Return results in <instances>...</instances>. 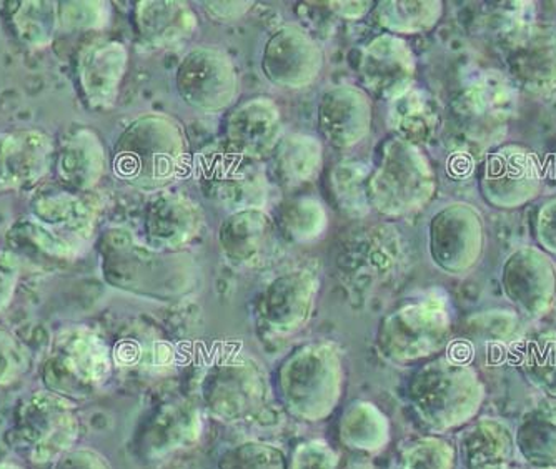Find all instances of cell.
I'll return each instance as SVG.
<instances>
[{
  "label": "cell",
  "mask_w": 556,
  "mask_h": 469,
  "mask_svg": "<svg viewBox=\"0 0 556 469\" xmlns=\"http://www.w3.org/2000/svg\"><path fill=\"white\" fill-rule=\"evenodd\" d=\"M186 132L164 114L136 118L115 143L114 172L129 186L147 192L164 189L187 164Z\"/></svg>",
  "instance_id": "1"
},
{
  "label": "cell",
  "mask_w": 556,
  "mask_h": 469,
  "mask_svg": "<svg viewBox=\"0 0 556 469\" xmlns=\"http://www.w3.org/2000/svg\"><path fill=\"white\" fill-rule=\"evenodd\" d=\"M345 384L342 356L336 345L312 342L293 350L277 371L278 395L299 420H325L340 403Z\"/></svg>",
  "instance_id": "2"
},
{
  "label": "cell",
  "mask_w": 556,
  "mask_h": 469,
  "mask_svg": "<svg viewBox=\"0 0 556 469\" xmlns=\"http://www.w3.org/2000/svg\"><path fill=\"white\" fill-rule=\"evenodd\" d=\"M104 271L117 289L167 302L192 295L200 284L199 267L190 256L136 242L115 246Z\"/></svg>",
  "instance_id": "3"
},
{
  "label": "cell",
  "mask_w": 556,
  "mask_h": 469,
  "mask_svg": "<svg viewBox=\"0 0 556 469\" xmlns=\"http://www.w3.org/2000/svg\"><path fill=\"white\" fill-rule=\"evenodd\" d=\"M408 395L427 427L446 431L460 427L478 411L483 386L473 368L442 358L427 363L414 375Z\"/></svg>",
  "instance_id": "4"
},
{
  "label": "cell",
  "mask_w": 556,
  "mask_h": 469,
  "mask_svg": "<svg viewBox=\"0 0 556 469\" xmlns=\"http://www.w3.org/2000/svg\"><path fill=\"white\" fill-rule=\"evenodd\" d=\"M437 178L420 147L390 139L371 170L370 202L387 217H405L420 211L435 195Z\"/></svg>",
  "instance_id": "5"
},
{
  "label": "cell",
  "mask_w": 556,
  "mask_h": 469,
  "mask_svg": "<svg viewBox=\"0 0 556 469\" xmlns=\"http://www.w3.org/2000/svg\"><path fill=\"white\" fill-rule=\"evenodd\" d=\"M517 109L510 78L498 72H480L462 87L452 103L458 137L473 155L498 145Z\"/></svg>",
  "instance_id": "6"
},
{
  "label": "cell",
  "mask_w": 556,
  "mask_h": 469,
  "mask_svg": "<svg viewBox=\"0 0 556 469\" xmlns=\"http://www.w3.org/2000/svg\"><path fill=\"white\" fill-rule=\"evenodd\" d=\"M450 340V315L439 300H421L393 309L378 328L377 346L383 358L410 365L430 358Z\"/></svg>",
  "instance_id": "7"
},
{
  "label": "cell",
  "mask_w": 556,
  "mask_h": 469,
  "mask_svg": "<svg viewBox=\"0 0 556 469\" xmlns=\"http://www.w3.org/2000/svg\"><path fill=\"white\" fill-rule=\"evenodd\" d=\"M200 396L217 420L225 423L250 420L267 403V373L252 356H224L205 371Z\"/></svg>",
  "instance_id": "8"
},
{
  "label": "cell",
  "mask_w": 556,
  "mask_h": 469,
  "mask_svg": "<svg viewBox=\"0 0 556 469\" xmlns=\"http://www.w3.org/2000/svg\"><path fill=\"white\" fill-rule=\"evenodd\" d=\"M77 409L54 391H40L22 403L14 431V448L33 462L64 456L79 438Z\"/></svg>",
  "instance_id": "9"
},
{
  "label": "cell",
  "mask_w": 556,
  "mask_h": 469,
  "mask_svg": "<svg viewBox=\"0 0 556 469\" xmlns=\"http://www.w3.org/2000/svg\"><path fill=\"white\" fill-rule=\"evenodd\" d=\"M27 237L49 256L74 258L92 239L96 211L75 193H40L30 205Z\"/></svg>",
  "instance_id": "10"
},
{
  "label": "cell",
  "mask_w": 556,
  "mask_h": 469,
  "mask_svg": "<svg viewBox=\"0 0 556 469\" xmlns=\"http://www.w3.org/2000/svg\"><path fill=\"white\" fill-rule=\"evenodd\" d=\"M111 370L108 343L87 328H68L55 338L46 383L62 396H86L108 380Z\"/></svg>",
  "instance_id": "11"
},
{
  "label": "cell",
  "mask_w": 556,
  "mask_h": 469,
  "mask_svg": "<svg viewBox=\"0 0 556 469\" xmlns=\"http://www.w3.org/2000/svg\"><path fill=\"white\" fill-rule=\"evenodd\" d=\"M428 249L433 264L462 277L477 267L485 249L482 215L468 203H450L433 215L428 227Z\"/></svg>",
  "instance_id": "12"
},
{
  "label": "cell",
  "mask_w": 556,
  "mask_h": 469,
  "mask_svg": "<svg viewBox=\"0 0 556 469\" xmlns=\"http://www.w3.org/2000/svg\"><path fill=\"white\" fill-rule=\"evenodd\" d=\"M175 86L187 105L205 114H217L236 102L239 77L224 50L197 47L180 62Z\"/></svg>",
  "instance_id": "13"
},
{
  "label": "cell",
  "mask_w": 556,
  "mask_h": 469,
  "mask_svg": "<svg viewBox=\"0 0 556 469\" xmlns=\"http://www.w3.org/2000/svg\"><path fill=\"white\" fill-rule=\"evenodd\" d=\"M318 287L317 277L305 268L275 277L258 299L261 330L275 340L292 337L302 330L314 313Z\"/></svg>",
  "instance_id": "14"
},
{
  "label": "cell",
  "mask_w": 556,
  "mask_h": 469,
  "mask_svg": "<svg viewBox=\"0 0 556 469\" xmlns=\"http://www.w3.org/2000/svg\"><path fill=\"white\" fill-rule=\"evenodd\" d=\"M542 181V167L532 150L503 145L486 155L480 187L490 205L511 211L535 200Z\"/></svg>",
  "instance_id": "15"
},
{
  "label": "cell",
  "mask_w": 556,
  "mask_h": 469,
  "mask_svg": "<svg viewBox=\"0 0 556 469\" xmlns=\"http://www.w3.org/2000/svg\"><path fill=\"white\" fill-rule=\"evenodd\" d=\"M262 72L283 89L312 86L324 68V52L305 30L283 25L268 37L262 52Z\"/></svg>",
  "instance_id": "16"
},
{
  "label": "cell",
  "mask_w": 556,
  "mask_h": 469,
  "mask_svg": "<svg viewBox=\"0 0 556 469\" xmlns=\"http://www.w3.org/2000/svg\"><path fill=\"white\" fill-rule=\"evenodd\" d=\"M502 287L507 299L527 317H542L555 302V264L545 250L521 246L503 264Z\"/></svg>",
  "instance_id": "17"
},
{
  "label": "cell",
  "mask_w": 556,
  "mask_h": 469,
  "mask_svg": "<svg viewBox=\"0 0 556 469\" xmlns=\"http://www.w3.org/2000/svg\"><path fill=\"white\" fill-rule=\"evenodd\" d=\"M417 61L414 50L393 34L375 37L362 50L358 75L365 90L377 99L395 100L414 87Z\"/></svg>",
  "instance_id": "18"
},
{
  "label": "cell",
  "mask_w": 556,
  "mask_h": 469,
  "mask_svg": "<svg viewBox=\"0 0 556 469\" xmlns=\"http://www.w3.org/2000/svg\"><path fill=\"white\" fill-rule=\"evenodd\" d=\"M222 253L230 264L245 270L267 267L278 255V227L262 208L233 212L218 230Z\"/></svg>",
  "instance_id": "19"
},
{
  "label": "cell",
  "mask_w": 556,
  "mask_h": 469,
  "mask_svg": "<svg viewBox=\"0 0 556 469\" xmlns=\"http://www.w3.org/2000/svg\"><path fill=\"white\" fill-rule=\"evenodd\" d=\"M508 78L535 99L556 97V33L533 29L521 33L505 55Z\"/></svg>",
  "instance_id": "20"
},
{
  "label": "cell",
  "mask_w": 556,
  "mask_h": 469,
  "mask_svg": "<svg viewBox=\"0 0 556 469\" xmlns=\"http://www.w3.org/2000/svg\"><path fill=\"white\" fill-rule=\"evenodd\" d=\"M282 114L274 100L255 97L230 112L225 125V149L261 161L271 155L282 140Z\"/></svg>",
  "instance_id": "21"
},
{
  "label": "cell",
  "mask_w": 556,
  "mask_h": 469,
  "mask_svg": "<svg viewBox=\"0 0 556 469\" xmlns=\"http://www.w3.org/2000/svg\"><path fill=\"white\" fill-rule=\"evenodd\" d=\"M371 102L358 87L336 86L321 96L318 124L330 145L352 149L367 139L371 130Z\"/></svg>",
  "instance_id": "22"
},
{
  "label": "cell",
  "mask_w": 556,
  "mask_h": 469,
  "mask_svg": "<svg viewBox=\"0 0 556 469\" xmlns=\"http://www.w3.org/2000/svg\"><path fill=\"white\" fill-rule=\"evenodd\" d=\"M205 180L212 199L224 208L240 212L262 208L267 200V178L255 161H249L236 153L225 152L215 156L207 165Z\"/></svg>",
  "instance_id": "23"
},
{
  "label": "cell",
  "mask_w": 556,
  "mask_h": 469,
  "mask_svg": "<svg viewBox=\"0 0 556 469\" xmlns=\"http://www.w3.org/2000/svg\"><path fill=\"white\" fill-rule=\"evenodd\" d=\"M204 228V212L189 197L159 193L147 206L146 231L150 246L184 252Z\"/></svg>",
  "instance_id": "24"
},
{
  "label": "cell",
  "mask_w": 556,
  "mask_h": 469,
  "mask_svg": "<svg viewBox=\"0 0 556 469\" xmlns=\"http://www.w3.org/2000/svg\"><path fill=\"white\" fill-rule=\"evenodd\" d=\"M127 64V49L115 40H97L83 50L79 80L90 107L104 111L117 102Z\"/></svg>",
  "instance_id": "25"
},
{
  "label": "cell",
  "mask_w": 556,
  "mask_h": 469,
  "mask_svg": "<svg viewBox=\"0 0 556 469\" xmlns=\"http://www.w3.org/2000/svg\"><path fill=\"white\" fill-rule=\"evenodd\" d=\"M52 142L39 130L0 134V192L33 186L46 174Z\"/></svg>",
  "instance_id": "26"
},
{
  "label": "cell",
  "mask_w": 556,
  "mask_h": 469,
  "mask_svg": "<svg viewBox=\"0 0 556 469\" xmlns=\"http://www.w3.org/2000/svg\"><path fill=\"white\" fill-rule=\"evenodd\" d=\"M202 433L199 409L190 403H165L143 431V455L149 459L167 458L179 449L190 448Z\"/></svg>",
  "instance_id": "27"
},
{
  "label": "cell",
  "mask_w": 556,
  "mask_h": 469,
  "mask_svg": "<svg viewBox=\"0 0 556 469\" xmlns=\"http://www.w3.org/2000/svg\"><path fill=\"white\" fill-rule=\"evenodd\" d=\"M137 29L150 46L165 49L182 43L195 34V12L180 0H147L136 8Z\"/></svg>",
  "instance_id": "28"
},
{
  "label": "cell",
  "mask_w": 556,
  "mask_h": 469,
  "mask_svg": "<svg viewBox=\"0 0 556 469\" xmlns=\"http://www.w3.org/2000/svg\"><path fill=\"white\" fill-rule=\"evenodd\" d=\"M387 122L396 139L418 147L439 130V103L425 90H408L390 102Z\"/></svg>",
  "instance_id": "29"
},
{
  "label": "cell",
  "mask_w": 556,
  "mask_h": 469,
  "mask_svg": "<svg viewBox=\"0 0 556 469\" xmlns=\"http://www.w3.org/2000/svg\"><path fill=\"white\" fill-rule=\"evenodd\" d=\"M274 174L286 189L307 186L324 167V147L307 134L282 137L274 150Z\"/></svg>",
  "instance_id": "30"
},
{
  "label": "cell",
  "mask_w": 556,
  "mask_h": 469,
  "mask_svg": "<svg viewBox=\"0 0 556 469\" xmlns=\"http://www.w3.org/2000/svg\"><path fill=\"white\" fill-rule=\"evenodd\" d=\"M105 172V152L99 137L79 130L68 137L59 159V177L72 190L92 189Z\"/></svg>",
  "instance_id": "31"
},
{
  "label": "cell",
  "mask_w": 556,
  "mask_h": 469,
  "mask_svg": "<svg viewBox=\"0 0 556 469\" xmlns=\"http://www.w3.org/2000/svg\"><path fill=\"white\" fill-rule=\"evenodd\" d=\"M514 449L510 431L496 421H482L462 436L460 453L467 469H502Z\"/></svg>",
  "instance_id": "32"
},
{
  "label": "cell",
  "mask_w": 556,
  "mask_h": 469,
  "mask_svg": "<svg viewBox=\"0 0 556 469\" xmlns=\"http://www.w3.org/2000/svg\"><path fill=\"white\" fill-rule=\"evenodd\" d=\"M340 440L353 452H380L390 440L389 420L374 403H352L340 420Z\"/></svg>",
  "instance_id": "33"
},
{
  "label": "cell",
  "mask_w": 556,
  "mask_h": 469,
  "mask_svg": "<svg viewBox=\"0 0 556 469\" xmlns=\"http://www.w3.org/2000/svg\"><path fill=\"white\" fill-rule=\"evenodd\" d=\"M442 15L440 0H383L375 8L378 24L393 34L428 33Z\"/></svg>",
  "instance_id": "34"
},
{
  "label": "cell",
  "mask_w": 556,
  "mask_h": 469,
  "mask_svg": "<svg viewBox=\"0 0 556 469\" xmlns=\"http://www.w3.org/2000/svg\"><path fill=\"white\" fill-rule=\"evenodd\" d=\"M371 170L362 162H340L330 172V190L343 214L362 217L371 206Z\"/></svg>",
  "instance_id": "35"
},
{
  "label": "cell",
  "mask_w": 556,
  "mask_h": 469,
  "mask_svg": "<svg viewBox=\"0 0 556 469\" xmlns=\"http://www.w3.org/2000/svg\"><path fill=\"white\" fill-rule=\"evenodd\" d=\"M277 227L292 242L312 243L327 230V212L318 200L311 197L289 200L278 211Z\"/></svg>",
  "instance_id": "36"
},
{
  "label": "cell",
  "mask_w": 556,
  "mask_h": 469,
  "mask_svg": "<svg viewBox=\"0 0 556 469\" xmlns=\"http://www.w3.org/2000/svg\"><path fill=\"white\" fill-rule=\"evenodd\" d=\"M517 446L528 462L556 465V409H540L525 418L517 434Z\"/></svg>",
  "instance_id": "37"
},
{
  "label": "cell",
  "mask_w": 556,
  "mask_h": 469,
  "mask_svg": "<svg viewBox=\"0 0 556 469\" xmlns=\"http://www.w3.org/2000/svg\"><path fill=\"white\" fill-rule=\"evenodd\" d=\"M58 22L54 2H22L14 15L18 36L30 47L49 46L54 40Z\"/></svg>",
  "instance_id": "38"
},
{
  "label": "cell",
  "mask_w": 556,
  "mask_h": 469,
  "mask_svg": "<svg viewBox=\"0 0 556 469\" xmlns=\"http://www.w3.org/2000/svg\"><path fill=\"white\" fill-rule=\"evenodd\" d=\"M218 469H289V465L286 455L275 446L245 441L220 456Z\"/></svg>",
  "instance_id": "39"
},
{
  "label": "cell",
  "mask_w": 556,
  "mask_h": 469,
  "mask_svg": "<svg viewBox=\"0 0 556 469\" xmlns=\"http://www.w3.org/2000/svg\"><path fill=\"white\" fill-rule=\"evenodd\" d=\"M525 367L543 391L556 396V334H543L530 346Z\"/></svg>",
  "instance_id": "40"
},
{
  "label": "cell",
  "mask_w": 556,
  "mask_h": 469,
  "mask_svg": "<svg viewBox=\"0 0 556 469\" xmlns=\"http://www.w3.org/2000/svg\"><path fill=\"white\" fill-rule=\"evenodd\" d=\"M455 449L443 440L427 438L403 453V469H452Z\"/></svg>",
  "instance_id": "41"
},
{
  "label": "cell",
  "mask_w": 556,
  "mask_h": 469,
  "mask_svg": "<svg viewBox=\"0 0 556 469\" xmlns=\"http://www.w3.org/2000/svg\"><path fill=\"white\" fill-rule=\"evenodd\" d=\"M59 21L67 29H100L109 21L105 2H64L59 8Z\"/></svg>",
  "instance_id": "42"
},
{
  "label": "cell",
  "mask_w": 556,
  "mask_h": 469,
  "mask_svg": "<svg viewBox=\"0 0 556 469\" xmlns=\"http://www.w3.org/2000/svg\"><path fill=\"white\" fill-rule=\"evenodd\" d=\"M340 456L325 441L302 443L292 456V469H340Z\"/></svg>",
  "instance_id": "43"
},
{
  "label": "cell",
  "mask_w": 556,
  "mask_h": 469,
  "mask_svg": "<svg viewBox=\"0 0 556 469\" xmlns=\"http://www.w3.org/2000/svg\"><path fill=\"white\" fill-rule=\"evenodd\" d=\"M27 368V352L8 331H0V384L17 380Z\"/></svg>",
  "instance_id": "44"
},
{
  "label": "cell",
  "mask_w": 556,
  "mask_h": 469,
  "mask_svg": "<svg viewBox=\"0 0 556 469\" xmlns=\"http://www.w3.org/2000/svg\"><path fill=\"white\" fill-rule=\"evenodd\" d=\"M535 234L545 252L556 255V197L540 206L535 220Z\"/></svg>",
  "instance_id": "45"
},
{
  "label": "cell",
  "mask_w": 556,
  "mask_h": 469,
  "mask_svg": "<svg viewBox=\"0 0 556 469\" xmlns=\"http://www.w3.org/2000/svg\"><path fill=\"white\" fill-rule=\"evenodd\" d=\"M18 280V259L14 253H0V309L11 303Z\"/></svg>",
  "instance_id": "46"
},
{
  "label": "cell",
  "mask_w": 556,
  "mask_h": 469,
  "mask_svg": "<svg viewBox=\"0 0 556 469\" xmlns=\"http://www.w3.org/2000/svg\"><path fill=\"white\" fill-rule=\"evenodd\" d=\"M54 469H112L108 459L90 449L67 452L58 459Z\"/></svg>",
  "instance_id": "47"
},
{
  "label": "cell",
  "mask_w": 556,
  "mask_h": 469,
  "mask_svg": "<svg viewBox=\"0 0 556 469\" xmlns=\"http://www.w3.org/2000/svg\"><path fill=\"white\" fill-rule=\"evenodd\" d=\"M202 8L212 21L232 22L249 14L254 2H202Z\"/></svg>",
  "instance_id": "48"
},
{
  "label": "cell",
  "mask_w": 556,
  "mask_h": 469,
  "mask_svg": "<svg viewBox=\"0 0 556 469\" xmlns=\"http://www.w3.org/2000/svg\"><path fill=\"white\" fill-rule=\"evenodd\" d=\"M330 9L340 17L362 18L374 9V2H328Z\"/></svg>",
  "instance_id": "49"
},
{
  "label": "cell",
  "mask_w": 556,
  "mask_h": 469,
  "mask_svg": "<svg viewBox=\"0 0 556 469\" xmlns=\"http://www.w3.org/2000/svg\"><path fill=\"white\" fill-rule=\"evenodd\" d=\"M340 469H374V466L368 461H362V459H353V461L340 466Z\"/></svg>",
  "instance_id": "50"
},
{
  "label": "cell",
  "mask_w": 556,
  "mask_h": 469,
  "mask_svg": "<svg viewBox=\"0 0 556 469\" xmlns=\"http://www.w3.org/2000/svg\"><path fill=\"white\" fill-rule=\"evenodd\" d=\"M0 469H22L21 466L15 465H0Z\"/></svg>",
  "instance_id": "51"
}]
</instances>
